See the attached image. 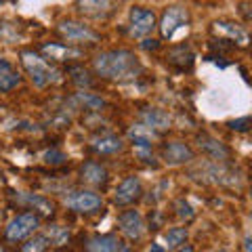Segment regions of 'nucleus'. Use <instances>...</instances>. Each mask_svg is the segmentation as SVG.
Returning <instances> with one entry per match:
<instances>
[{
  "instance_id": "f257e3e1",
  "label": "nucleus",
  "mask_w": 252,
  "mask_h": 252,
  "mask_svg": "<svg viewBox=\"0 0 252 252\" xmlns=\"http://www.w3.org/2000/svg\"><path fill=\"white\" fill-rule=\"evenodd\" d=\"M94 74L112 82H132L143 72V65L137 55L128 49H114L103 51L93 59Z\"/></svg>"
},
{
  "instance_id": "f03ea898",
  "label": "nucleus",
  "mask_w": 252,
  "mask_h": 252,
  "mask_svg": "<svg viewBox=\"0 0 252 252\" xmlns=\"http://www.w3.org/2000/svg\"><path fill=\"white\" fill-rule=\"evenodd\" d=\"M21 63L23 67H26L28 76L32 78V82H34L36 86H46L57 80V69H55L49 61H46L40 53L36 51H21Z\"/></svg>"
},
{
  "instance_id": "7ed1b4c3",
  "label": "nucleus",
  "mask_w": 252,
  "mask_h": 252,
  "mask_svg": "<svg viewBox=\"0 0 252 252\" xmlns=\"http://www.w3.org/2000/svg\"><path fill=\"white\" fill-rule=\"evenodd\" d=\"M38 227H40V217H38L36 212H21V215L13 217L9 220V225L4 227V238H6V242L17 244L21 240L30 238Z\"/></svg>"
},
{
  "instance_id": "20e7f679",
  "label": "nucleus",
  "mask_w": 252,
  "mask_h": 252,
  "mask_svg": "<svg viewBox=\"0 0 252 252\" xmlns=\"http://www.w3.org/2000/svg\"><path fill=\"white\" fill-rule=\"evenodd\" d=\"M189 23V11L185 9L183 4H170L164 9L162 13V19H160V36L164 40H170L175 36V32L179 28H183Z\"/></svg>"
},
{
  "instance_id": "39448f33",
  "label": "nucleus",
  "mask_w": 252,
  "mask_h": 252,
  "mask_svg": "<svg viewBox=\"0 0 252 252\" xmlns=\"http://www.w3.org/2000/svg\"><path fill=\"white\" fill-rule=\"evenodd\" d=\"M63 204L74 212H94L103 206V200H101V195L89 191V189H74V191H67L63 195Z\"/></svg>"
},
{
  "instance_id": "423d86ee",
  "label": "nucleus",
  "mask_w": 252,
  "mask_h": 252,
  "mask_svg": "<svg viewBox=\"0 0 252 252\" xmlns=\"http://www.w3.org/2000/svg\"><path fill=\"white\" fill-rule=\"evenodd\" d=\"M156 30V13L145 6H132L128 13V32L135 38H145Z\"/></svg>"
},
{
  "instance_id": "0eeeda50",
  "label": "nucleus",
  "mask_w": 252,
  "mask_h": 252,
  "mask_svg": "<svg viewBox=\"0 0 252 252\" xmlns=\"http://www.w3.org/2000/svg\"><path fill=\"white\" fill-rule=\"evenodd\" d=\"M57 30L59 34L65 38L69 42H76V44H82V42H97L99 40V34L94 30H91L89 26H84L80 21H74V19H63L57 23Z\"/></svg>"
},
{
  "instance_id": "6e6552de",
  "label": "nucleus",
  "mask_w": 252,
  "mask_h": 252,
  "mask_svg": "<svg viewBox=\"0 0 252 252\" xmlns=\"http://www.w3.org/2000/svg\"><path fill=\"white\" fill-rule=\"evenodd\" d=\"M195 158V152L183 141H168V143L162 145V160L168 164V166H181V164H187Z\"/></svg>"
},
{
  "instance_id": "1a4fd4ad",
  "label": "nucleus",
  "mask_w": 252,
  "mask_h": 252,
  "mask_svg": "<svg viewBox=\"0 0 252 252\" xmlns=\"http://www.w3.org/2000/svg\"><path fill=\"white\" fill-rule=\"evenodd\" d=\"M141 193H143V185L137 177H126L120 185H118L116 193H114V204L116 206H130L135 204Z\"/></svg>"
},
{
  "instance_id": "9d476101",
  "label": "nucleus",
  "mask_w": 252,
  "mask_h": 252,
  "mask_svg": "<svg viewBox=\"0 0 252 252\" xmlns=\"http://www.w3.org/2000/svg\"><path fill=\"white\" fill-rule=\"evenodd\" d=\"M118 225H120V231L128 240H141L145 233L143 217H141L137 210H122L120 215H118Z\"/></svg>"
},
{
  "instance_id": "9b49d317",
  "label": "nucleus",
  "mask_w": 252,
  "mask_h": 252,
  "mask_svg": "<svg viewBox=\"0 0 252 252\" xmlns=\"http://www.w3.org/2000/svg\"><path fill=\"white\" fill-rule=\"evenodd\" d=\"M195 141H198V147L202 149V154H206L208 158H212V160H217V162L229 160L231 149L227 147L223 141H219L217 137L208 135V132H200V135L195 137Z\"/></svg>"
},
{
  "instance_id": "f8f14e48",
  "label": "nucleus",
  "mask_w": 252,
  "mask_h": 252,
  "mask_svg": "<svg viewBox=\"0 0 252 252\" xmlns=\"http://www.w3.org/2000/svg\"><path fill=\"white\" fill-rule=\"evenodd\" d=\"M193 51L189 49V44H177V46H170L168 53H166V63L177 69V72H191L193 67Z\"/></svg>"
},
{
  "instance_id": "ddd939ff",
  "label": "nucleus",
  "mask_w": 252,
  "mask_h": 252,
  "mask_svg": "<svg viewBox=\"0 0 252 252\" xmlns=\"http://www.w3.org/2000/svg\"><path fill=\"white\" fill-rule=\"evenodd\" d=\"M139 118H141V124L147 126L149 130L154 132H160V130H168L170 128V116L164 112V109H158V107H145L139 112Z\"/></svg>"
},
{
  "instance_id": "4468645a",
  "label": "nucleus",
  "mask_w": 252,
  "mask_h": 252,
  "mask_svg": "<svg viewBox=\"0 0 252 252\" xmlns=\"http://www.w3.org/2000/svg\"><path fill=\"white\" fill-rule=\"evenodd\" d=\"M80 181L86 185H93V187H103L107 185L109 175H107V168L99 162H84L80 166Z\"/></svg>"
},
{
  "instance_id": "2eb2a0df",
  "label": "nucleus",
  "mask_w": 252,
  "mask_h": 252,
  "mask_svg": "<svg viewBox=\"0 0 252 252\" xmlns=\"http://www.w3.org/2000/svg\"><path fill=\"white\" fill-rule=\"evenodd\" d=\"M76 9L84 17L91 19H103L114 11V2H105V0H84V2H76Z\"/></svg>"
},
{
  "instance_id": "dca6fc26",
  "label": "nucleus",
  "mask_w": 252,
  "mask_h": 252,
  "mask_svg": "<svg viewBox=\"0 0 252 252\" xmlns=\"http://www.w3.org/2000/svg\"><path fill=\"white\" fill-rule=\"evenodd\" d=\"M91 149L103 156H112V154H120L124 149V141L116 135H99L91 139Z\"/></svg>"
},
{
  "instance_id": "f3484780",
  "label": "nucleus",
  "mask_w": 252,
  "mask_h": 252,
  "mask_svg": "<svg viewBox=\"0 0 252 252\" xmlns=\"http://www.w3.org/2000/svg\"><path fill=\"white\" fill-rule=\"evenodd\" d=\"M120 240L114 233H101V235H93L86 240L84 250L86 252H116Z\"/></svg>"
},
{
  "instance_id": "a211bd4d",
  "label": "nucleus",
  "mask_w": 252,
  "mask_h": 252,
  "mask_svg": "<svg viewBox=\"0 0 252 252\" xmlns=\"http://www.w3.org/2000/svg\"><path fill=\"white\" fill-rule=\"evenodd\" d=\"M212 26H215L217 32H220V34H225L227 38H229V42H240L242 46L248 44V32L244 30L240 23H233V21H215Z\"/></svg>"
},
{
  "instance_id": "6ab92c4d",
  "label": "nucleus",
  "mask_w": 252,
  "mask_h": 252,
  "mask_svg": "<svg viewBox=\"0 0 252 252\" xmlns=\"http://www.w3.org/2000/svg\"><path fill=\"white\" fill-rule=\"evenodd\" d=\"M21 84L19 72H15V67L6 59L0 57V93H11Z\"/></svg>"
},
{
  "instance_id": "aec40b11",
  "label": "nucleus",
  "mask_w": 252,
  "mask_h": 252,
  "mask_svg": "<svg viewBox=\"0 0 252 252\" xmlns=\"http://www.w3.org/2000/svg\"><path fill=\"white\" fill-rule=\"evenodd\" d=\"M42 53L49 55V59L55 61H69V59H78L82 55L78 49L67 44H42Z\"/></svg>"
},
{
  "instance_id": "412c9836",
  "label": "nucleus",
  "mask_w": 252,
  "mask_h": 252,
  "mask_svg": "<svg viewBox=\"0 0 252 252\" xmlns=\"http://www.w3.org/2000/svg\"><path fill=\"white\" fill-rule=\"evenodd\" d=\"M128 137H130L132 143H135V147H152L154 139L158 137V132L149 130L147 126H143V124H135L128 130Z\"/></svg>"
},
{
  "instance_id": "4be33fe9",
  "label": "nucleus",
  "mask_w": 252,
  "mask_h": 252,
  "mask_svg": "<svg viewBox=\"0 0 252 252\" xmlns=\"http://www.w3.org/2000/svg\"><path fill=\"white\" fill-rule=\"evenodd\" d=\"M17 202L19 204H28V206L40 210L42 215H53V202H49L42 195H34V193H17Z\"/></svg>"
},
{
  "instance_id": "5701e85b",
  "label": "nucleus",
  "mask_w": 252,
  "mask_h": 252,
  "mask_svg": "<svg viewBox=\"0 0 252 252\" xmlns=\"http://www.w3.org/2000/svg\"><path fill=\"white\" fill-rule=\"evenodd\" d=\"M164 240H166L168 248H181L187 240V229L185 227H172V229L164 233Z\"/></svg>"
},
{
  "instance_id": "b1692460",
  "label": "nucleus",
  "mask_w": 252,
  "mask_h": 252,
  "mask_svg": "<svg viewBox=\"0 0 252 252\" xmlns=\"http://www.w3.org/2000/svg\"><path fill=\"white\" fill-rule=\"evenodd\" d=\"M46 238H49L51 244H55V246H63V244L69 240V229L67 227H61V225H51Z\"/></svg>"
},
{
  "instance_id": "393cba45",
  "label": "nucleus",
  "mask_w": 252,
  "mask_h": 252,
  "mask_svg": "<svg viewBox=\"0 0 252 252\" xmlns=\"http://www.w3.org/2000/svg\"><path fill=\"white\" fill-rule=\"evenodd\" d=\"M49 248V238L46 235H34L21 246V252H44Z\"/></svg>"
},
{
  "instance_id": "a878e982",
  "label": "nucleus",
  "mask_w": 252,
  "mask_h": 252,
  "mask_svg": "<svg viewBox=\"0 0 252 252\" xmlns=\"http://www.w3.org/2000/svg\"><path fill=\"white\" fill-rule=\"evenodd\" d=\"M69 74H72L74 84H78L80 89H84V86H93L91 72L86 67H69Z\"/></svg>"
},
{
  "instance_id": "bb28decb",
  "label": "nucleus",
  "mask_w": 252,
  "mask_h": 252,
  "mask_svg": "<svg viewBox=\"0 0 252 252\" xmlns=\"http://www.w3.org/2000/svg\"><path fill=\"white\" fill-rule=\"evenodd\" d=\"M76 99L80 101L82 105H86L89 109H101V107H105V101L97 97V94H93V93H76Z\"/></svg>"
},
{
  "instance_id": "cd10ccee",
  "label": "nucleus",
  "mask_w": 252,
  "mask_h": 252,
  "mask_svg": "<svg viewBox=\"0 0 252 252\" xmlns=\"http://www.w3.org/2000/svg\"><path fill=\"white\" fill-rule=\"evenodd\" d=\"M42 160L46 164H51V166H59V164H63V162L67 160V156L63 154V152H59V149H51V152H46L42 156Z\"/></svg>"
},
{
  "instance_id": "c85d7f7f",
  "label": "nucleus",
  "mask_w": 252,
  "mask_h": 252,
  "mask_svg": "<svg viewBox=\"0 0 252 252\" xmlns=\"http://www.w3.org/2000/svg\"><path fill=\"white\" fill-rule=\"evenodd\" d=\"M250 124H252L250 116H244V118H235V120L227 122V126H229L231 130H238V132H248V130H250Z\"/></svg>"
},
{
  "instance_id": "c756f323",
  "label": "nucleus",
  "mask_w": 252,
  "mask_h": 252,
  "mask_svg": "<svg viewBox=\"0 0 252 252\" xmlns=\"http://www.w3.org/2000/svg\"><path fill=\"white\" fill-rule=\"evenodd\" d=\"M175 210H177V215H179L181 219H185V220L193 219V208H191V204L185 202V200H177V202H175Z\"/></svg>"
},
{
  "instance_id": "7c9ffc66",
  "label": "nucleus",
  "mask_w": 252,
  "mask_h": 252,
  "mask_svg": "<svg viewBox=\"0 0 252 252\" xmlns=\"http://www.w3.org/2000/svg\"><path fill=\"white\" fill-rule=\"evenodd\" d=\"M135 154L141 158V162H145V164H154L152 147H135Z\"/></svg>"
},
{
  "instance_id": "2f4dec72",
  "label": "nucleus",
  "mask_w": 252,
  "mask_h": 252,
  "mask_svg": "<svg viewBox=\"0 0 252 252\" xmlns=\"http://www.w3.org/2000/svg\"><path fill=\"white\" fill-rule=\"evenodd\" d=\"M141 49H145V51H158V49H160V40H156V38H145V40L141 42Z\"/></svg>"
},
{
  "instance_id": "473e14b6",
  "label": "nucleus",
  "mask_w": 252,
  "mask_h": 252,
  "mask_svg": "<svg viewBox=\"0 0 252 252\" xmlns=\"http://www.w3.org/2000/svg\"><path fill=\"white\" fill-rule=\"evenodd\" d=\"M116 252H132V248L130 246H126V244H118V248H116Z\"/></svg>"
},
{
  "instance_id": "72a5a7b5",
  "label": "nucleus",
  "mask_w": 252,
  "mask_h": 252,
  "mask_svg": "<svg viewBox=\"0 0 252 252\" xmlns=\"http://www.w3.org/2000/svg\"><path fill=\"white\" fill-rule=\"evenodd\" d=\"M149 252H166V250H164V246H160V244H152Z\"/></svg>"
},
{
  "instance_id": "f704fd0d",
  "label": "nucleus",
  "mask_w": 252,
  "mask_h": 252,
  "mask_svg": "<svg viewBox=\"0 0 252 252\" xmlns=\"http://www.w3.org/2000/svg\"><path fill=\"white\" fill-rule=\"evenodd\" d=\"M177 252H193V248H191V246H187V244H185V246H181Z\"/></svg>"
},
{
  "instance_id": "c9c22d12",
  "label": "nucleus",
  "mask_w": 252,
  "mask_h": 252,
  "mask_svg": "<svg viewBox=\"0 0 252 252\" xmlns=\"http://www.w3.org/2000/svg\"><path fill=\"white\" fill-rule=\"evenodd\" d=\"M0 252H6V250H4V248H0Z\"/></svg>"
},
{
  "instance_id": "e433bc0d",
  "label": "nucleus",
  "mask_w": 252,
  "mask_h": 252,
  "mask_svg": "<svg viewBox=\"0 0 252 252\" xmlns=\"http://www.w3.org/2000/svg\"><path fill=\"white\" fill-rule=\"evenodd\" d=\"M217 252H227V250H217Z\"/></svg>"
}]
</instances>
